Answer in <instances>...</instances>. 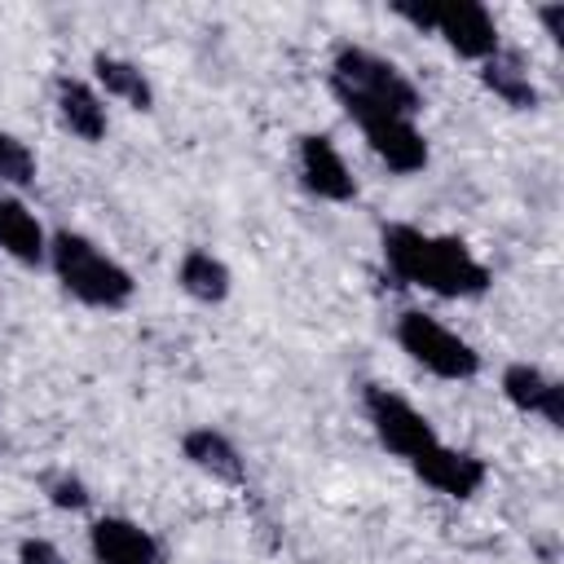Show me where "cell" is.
I'll list each match as a JSON object with an SVG mask.
<instances>
[{
    "label": "cell",
    "mask_w": 564,
    "mask_h": 564,
    "mask_svg": "<svg viewBox=\"0 0 564 564\" xmlns=\"http://www.w3.org/2000/svg\"><path fill=\"white\" fill-rule=\"evenodd\" d=\"M383 269L401 286H423L441 300H476L489 291V264L454 234H423L419 225L392 220L379 234Z\"/></svg>",
    "instance_id": "cell-1"
},
{
    "label": "cell",
    "mask_w": 564,
    "mask_h": 564,
    "mask_svg": "<svg viewBox=\"0 0 564 564\" xmlns=\"http://www.w3.org/2000/svg\"><path fill=\"white\" fill-rule=\"evenodd\" d=\"M330 93L344 106L352 123L366 119H419L423 93L419 84L388 62L383 53H370L361 44H339L330 57Z\"/></svg>",
    "instance_id": "cell-2"
},
{
    "label": "cell",
    "mask_w": 564,
    "mask_h": 564,
    "mask_svg": "<svg viewBox=\"0 0 564 564\" xmlns=\"http://www.w3.org/2000/svg\"><path fill=\"white\" fill-rule=\"evenodd\" d=\"M48 269L57 273L62 291L70 300H79L84 308H101V313H119L132 304L137 282L132 273L106 251L97 247L88 234L79 229H57L48 234Z\"/></svg>",
    "instance_id": "cell-3"
},
{
    "label": "cell",
    "mask_w": 564,
    "mask_h": 564,
    "mask_svg": "<svg viewBox=\"0 0 564 564\" xmlns=\"http://www.w3.org/2000/svg\"><path fill=\"white\" fill-rule=\"evenodd\" d=\"M392 13L401 22H410L414 31H432L449 44V53L467 57V62H489L502 48L498 22L480 0H397Z\"/></svg>",
    "instance_id": "cell-4"
},
{
    "label": "cell",
    "mask_w": 564,
    "mask_h": 564,
    "mask_svg": "<svg viewBox=\"0 0 564 564\" xmlns=\"http://www.w3.org/2000/svg\"><path fill=\"white\" fill-rule=\"evenodd\" d=\"M392 335H397V348H401L419 370H427L432 379L467 383V379H476L480 366H485L480 352H476L458 330H449L445 322H436V317L423 313V308H405V313L397 317Z\"/></svg>",
    "instance_id": "cell-5"
},
{
    "label": "cell",
    "mask_w": 564,
    "mask_h": 564,
    "mask_svg": "<svg viewBox=\"0 0 564 564\" xmlns=\"http://www.w3.org/2000/svg\"><path fill=\"white\" fill-rule=\"evenodd\" d=\"M361 410H366V423L375 427L379 445L388 454H397L401 463H414L419 454H427L432 445H441L432 419L419 405H410L401 392L383 388V383H366L361 388Z\"/></svg>",
    "instance_id": "cell-6"
},
{
    "label": "cell",
    "mask_w": 564,
    "mask_h": 564,
    "mask_svg": "<svg viewBox=\"0 0 564 564\" xmlns=\"http://www.w3.org/2000/svg\"><path fill=\"white\" fill-rule=\"evenodd\" d=\"M295 167H300V185L322 198V203H352L357 198V181L339 154V145L326 132H304L295 145Z\"/></svg>",
    "instance_id": "cell-7"
},
{
    "label": "cell",
    "mask_w": 564,
    "mask_h": 564,
    "mask_svg": "<svg viewBox=\"0 0 564 564\" xmlns=\"http://www.w3.org/2000/svg\"><path fill=\"white\" fill-rule=\"evenodd\" d=\"M410 471L423 480V485H432L436 494H445V498H476L480 489H485V480H489V463L485 458H476V454H467V449H454V445H432L427 454H419L414 463H410Z\"/></svg>",
    "instance_id": "cell-8"
},
{
    "label": "cell",
    "mask_w": 564,
    "mask_h": 564,
    "mask_svg": "<svg viewBox=\"0 0 564 564\" xmlns=\"http://www.w3.org/2000/svg\"><path fill=\"white\" fill-rule=\"evenodd\" d=\"M357 128H361L370 154H375L388 172L414 176V172L427 167V137H423L419 119H366V123H357Z\"/></svg>",
    "instance_id": "cell-9"
},
{
    "label": "cell",
    "mask_w": 564,
    "mask_h": 564,
    "mask_svg": "<svg viewBox=\"0 0 564 564\" xmlns=\"http://www.w3.org/2000/svg\"><path fill=\"white\" fill-rule=\"evenodd\" d=\"M88 551L97 564H159V542L128 516H97L88 524Z\"/></svg>",
    "instance_id": "cell-10"
},
{
    "label": "cell",
    "mask_w": 564,
    "mask_h": 564,
    "mask_svg": "<svg viewBox=\"0 0 564 564\" xmlns=\"http://www.w3.org/2000/svg\"><path fill=\"white\" fill-rule=\"evenodd\" d=\"M53 106H57V123H62L70 137L88 141V145H97V141L106 137V128H110L106 97L97 93V84H88V79H79V75H57V84H53Z\"/></svg>",
    "instance_id": "cell-11"
},
{
    "label": "cell",
    "mask_w": 564,
    "mask_h": 564,
    "mask_svg": "<svg viewBox=\"0 0 564 564\" xmlns=\"http://www.w3.org/2000/svg\"><path fill=\"white\" fill-rule=\"evenodd\" d=\"M502 397L520 410V414H538L551 427H564V388L560 379H551L542 366L533 361H511L502 370Z\"/></svg>",
    "instance_id": "cell-12"
},
{
    "label": "cell",
    "mask_w": 564,
    "mask_h": 564,
    "mask_svg": "<svg viewBox=\"0 0 564 564\" xmlns=\"http://www.w3.org/2000/svg\"><path fill=\"white\" fill-rule=\"evenodd\" d=\"M0 251L26 269H40L48 260V234L18 194H0Z\"/></svg>",
    "instance_id": "cell-13"
},
{
    "label": "cell",
    "mask_w": 564,
    "mask_h": 564,
    "mask_svg": "<svg viewBox=\"0 0 564 564\" xmlns=\"http://www.w3.org/2000/svg\"><path fill=\"white\" fill-rule=\"evenodd\" d=\"M181 454H185L198 471H207L212 480H225V485H242V480H247V463H242L238 445H234L220 427H212V423L189 427V432L181 436Z\"/></svg>",
    "instance_id": "cell-14"
},
{
    "label": "cell",
    "mask_w": 564,
    "mask_h": 564,
    "mask_svg": "<svg viewBox=\"0 0 564 564\" xmlns=\"http://www.w3.org/2000/svg\"><path fill=\"white\" fill-rule=\"evenodd\" d=\"M93 79H97L101 97H115V101H123L128 110H141V115L154 110V84L137 62H128L119 53H97L93 57Z\"/></svg>",
    "instance_id": "cell-15"
},
{
    "label": "cell",
    "mask_w": 564,
    "mask_h": 564,
    "mask_svg": "<svg viewBox=\"0 0 564 564\" xmlns=\"http://www.w3.org/2000/svg\"><path fill=\"white\" fill-rule=\"evenodd\" d=\"M480 84L502 106H511V110H538V101H542L538 84L524 70V57L520 53H507V48H498L489 62H480Z\"/></svg>",
    "instance_id": "cell-16"
},
{
    "label": "cell",
    "mask_w": 564,
    "mask_h": 564,
    "mask_svg": "<svg viewBox=\"0 0 564 564\" xmlns=\"http://www.w3.org/2000/svg\"><path fill=\"white\" fill-rule=\"evenodd\" d=\"M176 282H181V291H185L189 300H198V304H220V300H229V291H234L229 264H225L220 256H212L207 247H189V251L181 256Z\"/></svg>",
    "instance_id": "cell-17"
},
{
    "label": "cell",
    "mask_w": 564,
    "mask_h": 564,
    "mask_svg": "<svg viewBox=\"0 0 564 564\" xmlns=\"http://www.w3.org/2000/svg\"><path fill=\"white\" fill-rule=\"evenodd\" d=\"M40 176V163H35V150L13 137V132H0V181L13 185V189H31Z\"/></svg>",
    "instance_id": "cell-18"
},
{
    "label": "cell",
    "mask_w": 564,
    "mask_h": 564,
    "mask_svg": "<svg viewBox=\"0 0 564 564\" xmlns=\"http://www.w3.org/2000/svg\"><path fill=\"white\" fill-rule=\"evenodd\" d=\"M44 494H48V502L57 507V511H84L88 507V485L79 480V476H70V471H57L48 485H44Z\"/></svg>",
    "instance_id": "cell-19"
},
{
    "label": "cell",
    "mask_w": 564,
    "mask_h": 564,
    "mask_svg": "<svg viewBox=\"0 0 564 564\" xmlns=\"http://www.w3.org/2000/svg\"><path fill=\"white\" fill-rule=\"evenodd\" d=\"M18 564H66V555L48 538H22L18 542Z\"/></svg>",
    "instance_id": "cell-20"
},
{
    "label": "cell",
    "mask_w": 564,
    "mask_h": 564,
    "mask_svg": "<svg viewBox=\"0 0 564 564\" xmlns=\"http://www.w3.org/2000/svg\"><path fill=\"white\" fill-rule=\"evenodd\" d=\"M538 22L546 26L551 40H564V4H560V0H555V4H542V9H538Z\"/></svg>",
    "instance_id": "cell-21"
}]
</instances>
